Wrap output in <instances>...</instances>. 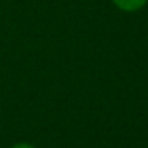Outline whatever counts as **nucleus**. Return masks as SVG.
<instances>
[{
  "mask_svg": "<svg viewBox=\"0 0 148 148\" xmlns=\"http://www.w3.org/2000/svg\"><path fill=\"white\" fill-rule=\"evenodd\" d=\"M148 0H113V3L123 11H127V13H134L138 11L147 5Z\"/></svg>",
  "mask_w": 148,
  "mask_h": 148,
  "instance_id": "f257e3e1",
  "label": "nucleus"
},
{
  "mask_svg": "<svg viewBox=\"0 0 148 148\" xmlns=\"http://www.w3.org/2000/svg\"><path fill=\"white\" fill-rule=\"evenodd\" d=\"M11 148H35V147H34V145H30V143H27V142H21V143L13 145Z\"/></svg>",
  "mask_w": 148,
  "mask_h": 148,
  "instance_id": "f03ea898",
  "label": "nucleus"
}]
</instances>
